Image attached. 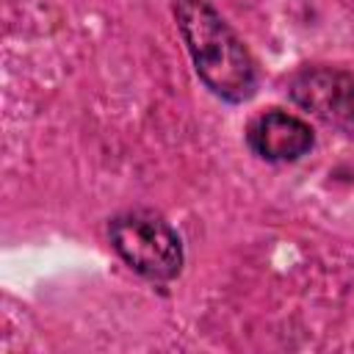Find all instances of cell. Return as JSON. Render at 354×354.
<instances>
[{
  "instance_id": "obj_1",
  "label": "cell",
  "mask_w": 354,
  "mask_h": 354,
  "mask_svg": "<svg viewBox=\"0 0 354 354\" xmlns=\"http://www.w3.org/2000/svg\"><path fill=\"white\" fill-rule=\"evenodd\" d=\"M174 19L199 80L224 102L252 100L257 64L230 22L207 0H174Z\"/></svg>"
},
{
  "instance_id": "obj_4",
  "label": "cell",
  "mask_w": 354,
  "mask_h": 354,
  "mask_svg": "<svg viewBox=\"0 0 354 354\" xmlns=\"http://www.w3.org/2000/svg\"><path fill=\"white\" fill-rule=\"evenodd\" d=\"M246 144L257 158L268 163H290V160L304 158L313 149L315 136L304 119L288 111L271 108L249 122Z\"/></svg>"
},
{
  "instance_id": "obj_2",
  "label": "cell",
  "mask_w": 354,
  "mask_h": 354,
  "mask_svg": "<svg viewBox=\"0 0 354 354\" xmlns=\"http://www.w3.org/2000/svg\"><path fill=\"white\" fill-rule=\"evenodd\" d=\"M108 238L116 254L144 279L169 282L183 271L180 235L155 210H127L113 216Z\"/></svg>"
},
{
  "instance_id": "obj_3",
  "label": "cell",
  "mask_w": 354,
  "mask_h": 354,
  "mask_svg": "<svg viewBox=\"0 0 354 354\" xmlns=\"http://www.w3.org/2000/svg\"><path fill=\"white\" fill-rule=\"evenodd\" d=\"M288 97L324 124L354 138V75L340 66H301L288 80Z\"/></svg>"
}]
</instances>
